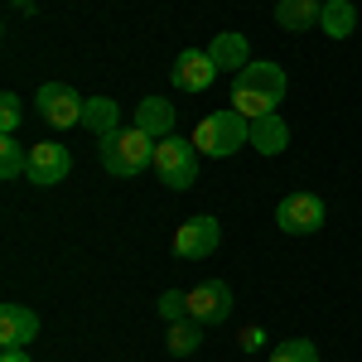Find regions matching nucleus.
I'll use <instances>...</instances> for the list:
<instances>
[{
    "mask_svg": "<svg viewBox=\"0 0 362 362\" xmlns=\"http://www.w3.org/2000/svg\"><path fill=\"white\" fill-rule=\"evenodd\" d=\"M285 68L280 63H247L237 78H232V112H242L247 121L256 116H271L285 97Z\"/></svg>",
    "mask_w": 362,
    "mask_h": 362,
    "instance_id": "1",
    "label": "nucleus"
},
{
    "mask_svg": "<svg viewBox=\"0 0 362 362\" xmlns=\"http://www.w3.org/2000/svg\"><path fill=\"white\" fill-rule=\"evenodd\" d=\"M155 145L160 140L145 136V131H116L112 140H102L97 145V155H102V169L107 174H116V179H136V174H145V169L155 165Z\"/></svg>",
    "mask_w": 362,
    "mask_h": 362,
    "instance_id": "2",
    "label": "nucleus"
},
{
    "mask_svg": "<svg viewBox=\"0 0 362 362\" xmlns=\"http://www.w3.org/2000/svg\"><path fill=\"white\" fill-rule=\"evenodd\" d=\"M198 145V155H213V160H227V155H237L242 145H251V121L242 112H213L203 116L194 126V136H189Z\"/></svg>",
    "mask_w": 362,
    "mask_h": 362,
    "instance_id": "3",
    "label": "nucleus"
},
{
    "mask_svg": "<svg viewBox=\"0 0 362 362\" xmlns=\"http://www.w3.org/2000/svg\"><path fill=\"white\" fill-rule=\"evenodd\" d=\"M155 174H160V184L174 189V194H184V189H194L198 184V145L184 136H165L155 145Z\"/></svg>",
    "mask_w": 362,
    "mask_h": 362,
    "instance_id": "4",
    "label": "nucleus"
},
{
    "mask_svg": "<svg viewBox=\"0 0 362 362\" xmlns=\"http://www.w3.org/2000/svg\"><path fill=\"white\" fill-rule=\"evenodd\" d=\"M329 223V208H324V198L319 194H285L276 208V227L285 237H309V232H319V227Z\"/></svg>",
    "mask_w": 362,
    "mask_h": 362,
    "instance_id": "5",
    "label": "nucleus"
},
{
    "mask_svg": "<svg viewBox=\"0 0 362 362\" xmlns=\"http://www.w3.org/2000/svg\"><path fill=\"white\" fill-rule=\"evenodd\" d=\"M83 107H87V97H78L68 83H44L39 92H34V112L44 116L54 131L83 126Z\"/></svg>",
    "mask_w": 362,
    "mask_h": 362,
    "instance_id": "6",
    "label": "nucleus"
},
{
    "mask_svg": "<svg viewBox=\"0 0 362 362\" xmlns=\"http://www.w3.org/2000/svg\"><path fill=\"white\" fill-rule=\"evenodd\" d=\"M223 247V223L218 218H189V223L174 232V256L179 261H203Z\"/></svg>",
    "mask_w": 362,
    "mask_h": 362,
    "instance_id": "7",
    "label": "nucleus"
},
{
    "mask_svg": "<svg viewBox=\"0 0 362 362\" xmlns=\"http://www.w3.org/2000/svg\"><path fill=\"white\" fill-rule=\"evenodd\" d=\"M227 314H232V285L227 280H203L189 290V319L194 324L213 329V324H227Z\"/></svg>",
    "mask_w": 362,
    "mask_h": 362,
    "instance_id": "8",
    "label": "nucleus"
},
{
    "mask_svg": "<svg viewBox=\"0 0 362 362\" xmlns=\"http://www.w3.org/2000/svg\"><path fill=\"white\" fill-rule=\"evenodd\" d=\"M68 169H73L68 145H58V140H39V145H29V184L54 189V184L68 179Z\"/></svg>",
    "mask_w": 362,
    "mask_h": 362,
    "instance_id": "9",
    "label": "nucleus"
},
{
    "mask_svg": "<svg viewBox=\"0 0 362 362\" xmlns=\"http://www.w3.org/2000/svg\"><path fill=\"white\" fill-rule=\"evenodd\" d=\"M218 63H213V54L208 49H184V54L174 58V68H169V78H174V87L179 92H208V87L218 83Z\"/></svg>",
    "mask_w": 362,
    "mask_h": 362,
    "instance_id": "10",
    "label": "nucleus"
},
{
    "mask_svg": "<svg viewBox=\"0 0 362 362\" xmlns=\"http://www.w3.org/2000/svg\"><path fill=\"white\" fill-rule=\"evenodd\" d=\"M39 338V314L29 305H0V343L5 348H29Z\"/></svg>",
    "mask_w": 362,
    "mask_h": 362,
    "instance_id": "11",
    "label": "nucleus"
},
{
    "mask_svg": "<svg viewBox=\"0 0 362 362\" xmlns=\"http://www.w3.org/2000/svg\"><path fill=\"white\" fill-rule=\"evenodd\" d=\"M208 54H213V63H218V68H227V73L237 78V73H242V68L251 63V44H247V34H237V29H223V34L208 44Z\"/></svg>",
    "mask_w": 362,
    "mask_h": 362,
    "instance_id": "12",
    "label": "nucleus"
},
{
    "mask_svg": "<svg viewBox=\"0 0 362 362\" xmlns=\"http://www.w3.org/2000/svg\"><path fill=\"white\" fill-rule=\"evenodd\" d=\"M324 15V0H276V25L285 34H305V29L319 25Z\"/></svg>",
    "mask_w": 362,
    "mask_h": 362,
    "instance_id": "13",
    "label": "nucleus"
},
{
    "mask_svg": "<svg viewBox=\"0 0 362 362\" xmlns=\"http://www.w3.org/2000/svg\"><path fill=\"white\" fill-rule=\"evenodd\" d=\"M83 126H87V131H92L97 140H112L116 131H121V107H116L112 97H87Z\"/></svg>",
    "mask_w": 362,
    "mask_h": 362,
    "instance_id": "14",
    "label": "nucleus"
},
{
    "mask_svg": "<svg viewBox=\"0 0 362 362\" xmlns=\"http://www.w3.org/2000/svg\"><path fill=\"white\" fill-rule=\"evenodd\" d=\"M136 131H145V136H155V140L174 136V107H169L165 97H145L136 107Z\"/></svg>",
    "mask_w": 362,
    "mask_h": 362,
    "instance_id": "15",
    "label": "nucleus"
},
{
    "mask_svg": "<svg viewBox=\"0 0 362 362\" xmlns=\"http://www.w3.org/2000/svg\"><path fill=\"white\" fill-rule=\"evenodd\" d=\"M285 145H290V126H285L276 112L251 121V150H261V155H280Z\"/></svg>",
    "mask_w": 362,
    "mask_h": 362,
    "instance_id": "16",
    "label": "nucleus"
},
{
    "mask_svg": "<svg viewBox=\"0 0 362 362\" xmlns=\"http://www.w3.org/2000/svg\"><path fill=\"white\" fill-rule=\"evenodd\" d=\"M319 29H324L329 39H348V34L358 29V10H353V0H324Z\"/></svg>",
    "mask_w": 362,
    "mask_h": 362,
    "instance_id": "17",
    "label": "nucleus"
},
{
    "mask_svg": "<svg viewBox=\"0 0 362 362\" xmlns=\"http://www.w3.org/2000/svg\"><path fill=\"white\" fill-rule=\"evenodd\" d=\"M29 174V150L15 136L0 140V179H25Z\"/></svg>",
    "mask_w": 362,
    "mask_h": 362,
    "instance_id": "18",
    "label": "nucleus"
},
{
    "mask_svg": "<svg viewBox=\"0 0 362 362\" xmlns=\"http://www.w3.org/2000/svg\"><path fill=\"white\" fill-rule=\"evenodd\" d=\"M198 343H203V324H194V319L169 324V353H174V358H189V353H198Z\"/></svg>",
    "mask_w": 362,
    "mask_h": 362,
    "instance_id": "19",
    "label": "nucleus"
},
{
    "mask_svg": "<svg viewBox=\"0 0 362 362\" xmlns=\"http://www.w3.org/2000/svg\"><path fill=\"white\" fill-rule=\"evenodd\" d=\"M271 362H319V348L309 338H285L276 353H271Z\"/></svg>",
    "mask_w": 362,
    "mask_h": 362,
    "instance_id": "20",
    "label": "nucleus"
},
{
    "mask_svg": "<svg viewBox=\"0 0 362 362\" xmlns=\"http://www.w3.org/2000/svg\"><path fill=\"white\" fill-rule=\"evenodd\" d=\"M20 121H25V102H20L15 92H5V97H0V131H5V136H15V131H20Z\"/></svg>",
    "mask_w": 362,
    "mask_h": 362,
    "instance_id": "21",
    "label": "nucleus"
},
{
    "mask_svg": "<svg viewBox=\"0 0 362 362\" xmlns=\"http://www.w3.org/2000/svg\"><path fill=\"white\" fill-rule=\"evenodd\" d=\"M160 314H165L169 324H184V319H189V295H184V290H165V295H160Z\"/></svg>",
    "mask_w": 362,
    "mask_h": 362,
    "instance_id": "22",
    "label": "nucleus"
},
{
    "mask_svg": "<svg viewBox=\"0 0 362 362\" xmlns=\"http://www.w3.org/2000/svg\"><path fill=\"white\" fill-rule=\"evenodd\" d=\"M261 343H266V334H261V329H247V334H242V348H247V353H256Z\"/></svg>",
    "mask_w": 362,
    "mask_h": 362,
    "instance_id": "23",
    "label": "nucleus"
},
{
    "mask_svg": "<svg viewBox=\"0 0 362 362\" xmlns=\"http://www.w3.org/2000/svg\"><path fill=\"white\" fill-rule=\"evenodd\" d=\"M0 362H29V348H5Z\"/></svg>",
    "mask_w": 362,
    "mask_h": 362,
    "instance_id": "24",
    "label": "nucleus"
}]
</instances>
